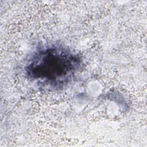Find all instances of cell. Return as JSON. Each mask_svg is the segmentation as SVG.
I'll use <instances>...</instances> for the list:
<instances>
[{
    "mask_svg": "<svg viewBox=\"0 0 147 147\" xmlns=\"http://www.w3.org/2000/svg\"><path fill=\"white\" fill-rule=\"evenodd\" d=\"M82 65L80 57L64 47L51 45L35 52L25 67V74L33 82L57 90L70 83Z\"/></svg>",
    "mask_w": 147,
    "mask_h": 147,
    "instance_id": "obj_1",
    "label": "cell"
}]
</instances>
